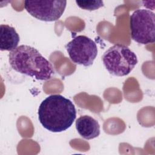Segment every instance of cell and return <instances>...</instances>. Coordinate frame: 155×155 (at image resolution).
Listing matches in <instances>:
<instances>
[{
  "label": "cell",
  "mask_w": 155,
  "mask_h": 155,
  "mask_svg": "<svg viewBox=\"0 0 155 155\" xmlns=\"http://www.w3.org/2000/svg\"><path fill=\"white\" fill-rule=\"evenodd\" d=\"M38 113L44 128L53 133H60L69 128L76 116L73 102L60 94H51L43 100Z\"/></svg>",
  "instance_id": "cell-1"
},
{
  "label": "cell",
  "mask_w": 155,
  "mask_h": 155,
  "mask_svg": "<svg viewBox=\"0 0 155 155\" xmlns=\"http://www.w3.org/2000/svg\"><path fill=\"white\" fill-rule=\"evenodd\" d=\"M8 61L16 71L38 80H48L54 73L51 63L38 50L29 45H21L11 51Z\"/></svg>",
  "instance_id": "cell-2"
},
{
  "label": "cell",
  "mask_w": 155,
  "mask_h": 155,
  "mask_svg": "<svg viewBox=\"0 0 155 155\" xmlns=\"http://www.w3.org/2000/svg\"><path fill=\"white\" fill-rule=\"evenodd\" d=\"M102 60L107 70L116 76L128 75L138 61L136 54L128 47L116 44L105 51Z\"/></svg>",
  "instance_id": "cell-3"
},
{
  "label": "cell",
  "mask_w": 155,
  "mask_h": 155,
  "mask_svg": "<svg viewBox=\"0 0 155 155\" xmlns=\"http://www.w3.org/2000/svg\"><path fill=\"white\" fill-rule=\"evenodd\" d=\"M155 14L147 9L136 10L130 18L131 38L141 44L154 43L155 41Z\"/></svg>",
  "instance_id": "cell-4"
},
{
  "label": "cell",
  "mask_w": 155,
  "mask_h": 155,
  "mask_svg": "<svg viewBox=\"0 0 155 155\" xmlns=\"http://www.w3.org/2000/svg\"><path fill=\"white\" fill-rule=\"evenodd\" d=\"M65 48L73 62L85 67L91 65L97 54L96 43L90 38L84 35L73 38L65 45Z\"/></svg>",
  "instance_id": "cell-5"
},
{
  "label": "cell",
  "mask_w": 155,
  "mask_h": 155,
  "mask_svg": "<svg viewBox=\"0 0 155 155\" xmlns=\"http://www.w3.org/2000/svg\"><path fill=\"white\" fill-rule=\"evenodd\" d=\"M66 1H25L24 8L34 18L43 21L52 22L63 15Z\"/></svg>",
  "instance_id": "cell-6"
},
{
  "label": "cell",
  "mask_w": 155,
  "mask_h": 155,
  "mask_svg": "<svg viewBox=\"0 0 155 155\" xmlns=\"http://www.w3.org/2000/svg\"><path fill=\"white\" fill-rule=\"evenodd\" d=\"M76 128L79 134L83 138L90 140L100 134V125L93 117L84 115L79 117L76 121Z\"/></svg>",
  "instance_id": "cell-7"
},
{
  "label": "cell",
  "mask_w": 155,
  "mask_h": 155,
  "mask_svg": "<svg viewBox=\"0 0 155 155\" xmlns=\"http://www.w3.org/2000/svg\"><path fill=\"white\" fill-rule=\"evenodd\" d=\"M19 36L15 28L5 24L0 25V50L12 51L18 47Z\"/></svg>",
  "instance_id": "cell-8"
},
{
  "label": "cell",
  "mask_w": 155,
  "mask_h": 155,
  "mask_svg": "<svg viewBox=\"0 0 155 155\" xmlns=\"http://www.w3.org/2000/svg\"><path fill=\"white\" fill-rule=\"evenodd\" d=\"M76 3L81 8L87 10H95L104 6L102 1H76Z\"/></svg>",
  "instance_id": "cell-9"
}]
</instances>
